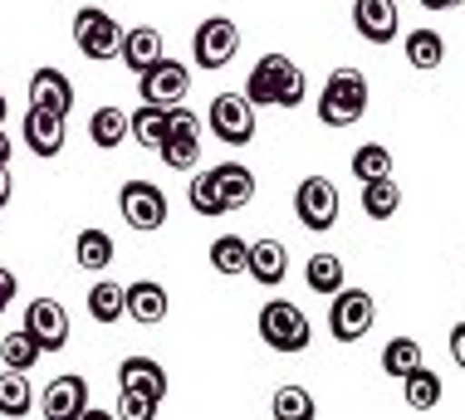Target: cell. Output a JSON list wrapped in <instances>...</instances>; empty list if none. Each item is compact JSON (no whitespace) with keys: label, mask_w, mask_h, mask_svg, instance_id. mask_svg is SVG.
<instances>
[{"label":"cell","mask_w":465,"mask_h":420,"mask_svg":"<svg viewBox=\"0 0 465 420\" xmlns=\"http://www.w3.org/2000/svg\"><path fill=\"white\" fill-rule=\"evenodd\" d=\"M74 44H79V54H89V59H118L123 30H118V20H113L108 10L84 5L79 15H74Z\"/></svg>","instance_id":"52a82bcc"},{"label":"cell","mask_w":465,"mask_h":420,"mask_svg":"<svg viewBox=\"0 0 465 420\" xmlns=\"http://www.w3.org/2000/svg\"><path fill=\"white\" fill-rule=\"evenodd\" d=\"M401 206V186L392 176H377V181H362V210L372 215V220H392Z\"/></svg>","instance_id":"d4e9b609"},{"label":"cell","mask_w":465,"mask_h":420,"mask_svg":"<svg viewBox=\"0 0 465 420\" xmlns=\"http://www.w3.org/2000/svg\"><path fill=\"white\" fill-rule=\"evenodd\" d=\"M294 220L304 230H333L338 225V186L329 176H309L294 190Z\"/></svg>","instance_id":"ba28073f"},{"label":"cell","mask_w":465,"mask_h":420,"mask_svg":"<svg viewBox=\"0 0 465 420\" xmlns=\"http://www.w3.org/2000/svg\"><path fill=\"white\" fill-rule=\"evenodd\" d=\"M411 366H421V342L417 337H392L382 347V372L387 376H407Z\"/></svg>","instance_id":"1f68e13d"},{"label":"cell","mask_w":465,"mask_h":420,"mask_svg":"<svg viewBox=\"0 0 465 420\" xmlns=\"http://www.w3.org/2000/svg\"><path fill=\"white\" fill-rule=\"evenodd\" d=\"M128 294V317L143 327H157L162 317H167V288L157 284V278H137V284L123 288Z\"/></svg>","instance_id":"e0dca14e"},{"label":"cell","mask_w":465,"mask_h":420,"mask_svg":"<svg viewBox=\"0 0 465 420\" xmlns=\"http://www.w3.org/2000/svg\"><path fill=\"white\" fill-rule=\"evenodd\" d=\"M192 210L196 215H225V206H221V190H216V181H211V171H201L196 181H192Z\"/></svg>","instance_id":"d590c367"},{"label":"cell","mask_w":465,"mask_h":420,"mask_svg":"<svg viewBox=\"0 0 465 420\" xmlns=\"http://www.w3.org/2000/svg\"><path fill=\"white\" fill-rule=\"evenodd\" d=\"M157 151H162V161H167L172 171H192L201 161V137H167Z\"/></svg>","instance_id":"e575fe53"},{"label":"cell","mask_w":465,"mask_h":420,"mask_svg":"<svg viewBox=\"0 0 465 420\" xmlns=\"http://www.w3.org/2000/svg\"><path fill=\"white\" fill-rule=\"evenodd\" d=\"M25 142H30L35 157H59L64 151V118L30 103V112H25Z\"/></svg>","instance_id":"5bb4252c"},{"label":"cell","mask_w":465,"mask_h":420,"mask_svg":"<svg viewBox=\"0 0 465 420\" xmlns=\"http://www.w3.org/2000/svg\"><path fill=\"white\" fill-rule=\"evenodd\" d=\"M186 88H192V69H186V63H177V59H167V54L137 73V98H143V103L177 108L182 98H186Z\"/></svg>","instance_id":"8992f818"},{"label":"cell","mask_w":465,"mask_h":420,"mask_svg":"<svg viewBox=\"0 0 465 420\" xmlns=\"http://www.w3.org/2000/svg\"><path fill=\"white\" fill-rule=\"evenodd\" d=\"M407 63H411V69H421V73H431V69H441V63H446V40L431 30V24H421V30L407 34Z\"/></svg>","instance_id":"44dd1931"},{"label":"cell","mask_w":465,"mask_h":420,"mask_svg":"<svg viewBox=\"0 0 465 420\" xmlns=\"http://www.w3.org/2000/svg\"><path fill=\"white\" fill-rule=\"evenodd\" d=\"M15 294H20V278L10 274V269H0V313H5L10 303H15Z\"/></svg>","instance_id":"f35d334b"},{"label":"cell","mask_w":465,"mask_h":420,"mask_svg":"<svg viewBox=\"0 0 465 420\" xmlns=\"http://www.w3.org/2000/svg\"><path fill=\"white\" fill-rule=\"evenodd\" d=\"M353 30L368 44H392L401 30L397 0H353Z\"/></svg>","instance_id":"4fadbf2b"},{"label":"cell","mask_w":465,"mask_h":420,"mask_svg":"<svg viewBox=\"0 0 465 420\" xmlns=\"http://www.w3.org/2000/svg\"><path fill=\"white\" fill-rule=\"evenodd\" d=\"M260 342L274 352H304L313 342V327L289 298H270L265 308H260Z\"/></svg>","instance_id":"3957f363"},{"label":"cell","mask_w":465,"mask_h":420,"mask_svg":"<svg viewBox=\"0 0 465 420\" xmlns=\"http://www.w3.org/2000/svg\"><path fill=\"white\" fill-rule=\"evenodd\" d=\"M304 93H309L304 69H299L294 59H284V54H265L245 79V98L255 108H299Z\"/></svg>","instance_id":"6da1fadb"},{"label":"cell","mask_w":465,"mask_h":420,"mask_svg":"<svg viewBox=\"0 0 465 420\" xmlns=\"http://www.w3.org/2000/svg\"><path fill=\"white\" fill-rule=\"evenodd\" d=\"M270 411L280 415V420H313V415H319V405H313V396H309L304 386H280V391H274Z\"/></svg>","instance_id":"836d02e7"},{"label":"cell","mask_w":465,"mask_h":420,"mask_svg":"<svg viewBox=\"0 0 465 420\" xmlns=\"http://www.w3.org/2000/svg\"><path fill=\"white\" fill-rule=\"evenodd\" d=\"M0 362L15 366V372H30L35 362H40V342H35V333H25V327H15V333L0 337Z\"/></svg>","instance_id":"4dcf8cb0"},{"label":"cell","mask_w":465,"mask_h":420,"mask_svg":"<svg viewBox=\"0 0 465 420\" xmlns=\"http://www.w3.org/2000/svg\"><path fill=\"white\" fill-rule=\"evenodd\" d=\"M118 381H123V391H137V396H147L157 405L167 396V372H162V362H153V357H128L118 366Z\"/></svg>","instance_id":"2e32d148"},{"label":"cell","mask_w":465,"mask_h":420,"mask_svg":"<svg viewBox=\"0 0 465 420\" xmlns=\"http://www.w3.org/2000/svg\"><path fill=\"white\" fill-rule=\"evenodd\" d=\"M211 181H216V190H221L225 215L245 210L250 200H255V171L241 167V161H221V167H211Z\"/></svg>","instance_id":"9a60e30c"},{"label":"cell","mask_w":465,"mask_h":420,"mask_svg":"<svg viewBox=\"0 0 465 420\" xmlns=\"http://www.w3.org/2000/svg\"><path fill=\"white\" fill-rule=\"evenodd\" d=\"M206 127L216 132V142H231V147L255 142V103L245 93H216L211 98Z\"/></svg>","instance_id":"5b68a950"},{"label":"cell","mask_w":465,"mask_h":420,"mask_svg":"<svg viewBox=\"0 0 465 420\" xmlns=\"http://www.w3.org/2000/svg\"><path fill=\"white\" fill-rule=\"evenodd\" d=\"M153 411H157V401L137 396V391H123V420H147Z\"/></svg>","instance_id":"74e56055"},{"label":"cell","mask_w":465,"mask_h":420,"mask_svg":"<svg viewBox=\"0 0 465 420\" xmlns=\"http://www.w3.org/2000/svg\"><path fill=\"white\" fill-rule=\"evenodd\" d=\"M30 405H35L30 376L5 366V376H0V415H30Z\"/></svg>","instance_id":"4316f807"},{"label":"cell","mask_w":465,"mask_h":420,"mask_svg":"<svg viewBox=\"0 0 465 420\" xmlns=\"http://www.w3.org/2000/svg\"><path fill=\"white\" fill-rule=\"evenodd\" d=\"M353 176L358 181H377V176H392V151L382 142H362L353 151Z\"/></svg>","instance_id":"d6a6232c"},{"label":"cell","mask_w":465,"mask_h":420,"mask_svg":"<svg viewBox=\"0 0 465 420\" xmlns=\"http://www.w3.org/2000/svg\"><path fill=\"white\" fill-rule=\"evenodd\" d=\"M128 122H133V137H137L143 147L157 151L162 142H167V108H162V103H143Z\"/></svg>","instance_id":"f546056e"},{"label":"cell","mask_w":465,"mask_h":420,"mask_svg":"<svg viewBox=\"0 0 465 420\" xmlns=\"http://www.w3.org/2000/svg\"><path fill=\"white\" fill-rule=\"evenodd\" d=\"M25 333H35L40 352H59L69 342V313L59 308L54 298H35L30 308H25Z\"/></svg>","instance_id":"7c38bea8"},{"label":"cell","mask_w":465,"mask_h":420,"mask_svg":"<svg viewBox=\"0 0 465 420\" xmlns=\"http://www.w3.org/2000/svg\"><path fill=\"white\" fill-rule=\"evenodd\" d=\"M426 10H456V5H465V0H421Z\"/></svg>","instance_id":"b9f144b4"},{"label":"cell","mask_w":465,"mask_h":420,"mask_svg":"<svg viewBox=\"0 0 465 420\" xmlns=\"http://www.w3.org/2000/svg\"><path fill=\"white\" fill-rule=\"evenodd\" d=\"M40 411H45L49 420H74V415L84 420V411H89V381H84L79 372L54 376V381L45 386V396H40Z\"/></svg>","instance_id":"8fae6325"},{"label":"cell","mask_w":465,"mask_h":420,"mask_svg":"<svg viewBox=\"0 0 465 420\" xmlns=\"http://www.w3.org/2000/svg\"><path fill=\"white\" fill-rule=\"evenodd\" d=\"M30 103L59 112V118H69V108H74V83H69L59 69H40V73L30 79Z\"/></svg>","instance_id":"d6986e66"},{"label":"cell","mask_w":465,"mask_h":420,"mask_svg":"<svg viewBox=\"0 0 465 420\" xmlns=\"http://www.w3.org/2000/svg\"><path fill=\"white\" fill-rule=\"evenodd\" d=\"M5 112H10V103H5V93H0V127H5Z\"/></svg>","instance_id":"ee69618b"},{"label":"cell","mask_w":465,"mask_h":420,"mask_svg":"<svg viewBox=\"0 0 465 420\" xmlns=\"http://www.w3.org/2000/svg\"><path fill=\"white\" fill-rule=\"evenodd\" d=\"M304 278H309V288L319 298H333L338 288H343V259H338V254H313Z\"/></svg>","instance_id":"83f0119b"},{"label":"cell","mask_w":465,"mask_h":420,"mask_svg":"<svg viewBox=\"0 0 465 420\" xmlns=\"http://www.w3.org/2000/svg\"><path fill=\"white\" fill-rule=\"evenodd\" d=\"M372 323H377V303L368 288H338L333 303H329V333L338 342H358V337H368L372 333Z\"/></svg>","instance_id":"277c9868"},{"label":"cell","mask_w":465,"mask_h":420,"mask_svg":"<svg viewBox=\"0 0 465 420\" xmlns=\"http://www.w3.org/2000/svg\"><path fill=\"white\" fill-rule=\"evenodd\" d=\"M450 357H456V366L465 372V323L450 327Z\"/></svg>","instance_id":"ab89813d"},{"label":"cell","mask_w":465,"mask_h":420,"mask_svg":"<svg viewBox=\"0 0 465 420\" xmlns=\"http://www.w3.org/2000/svg\"><path fill=\"white\" fill-rule=\"evenodd\" d=\"M211 269L225 274V278L245 274V269H250V245H245L241 235H221V239H211Z\"/></svg>","instance_id":"484cf974"},{"label":"cell","mask_w":465,"mask_h":420,"mask_svg":"<svg viewBox=\"0 0 465 420\" xmlns=\"http://www.w3.org/2000/svg\"><path fill=\"white\" fill-rule=\"evenodd\" d=\"M10 190H15L10 186V161H0V206H10Z\"/></svg>","instance_id":"60d3db41"},{"label":"cell","mask_w":465,"mask_h":420,"mask_svg":"<svg viewBox=\"0 0 465 420\" xmlns=\"http://www.w3.org/2000/svg\"><path fill=\"white\" fill-rule=\"evenodd\" d=\"M167 137H201V118L192 108H167Z\"/></svg>","instance_id":"8d00e7d4"},{"label":"cell","mask_w":465,"mask_h":420,"mask_svg":"<svg viewBox=\"0 0 465 420\" xmlns=\"http://www.w3.org/2000/svg\"><path fill=\"white\" fill-rule=\"evenodd\" d=\"M74 259H79V269H89V274H98V269H108L113 264V239H108V230H79V239H74Z\"/></svg>","instance_id":"cb8c5ba5"},{"label":"cell","mask_w":465,"mask_h":420,"mask_svg":"<svg viewBox=\"0 0 465 420\" xmlns=\"http://www.w3.org/2000/svg\"><path fill=\"white\" fill-rule=\"evenodd\" d=\"M118 210H123V220L143 235L167 225V196H162V186H153V181H123L118 186Z\"/></svg>","instance_id":"9c48e42d"},{"label":"cell","mask_w":465,"mask_h":420,"mask_svg":"<svg viewBox=\"0 0 465 420\" xmlns=\"http://www.w3.org/2000/svg\"><path fill=\"white\" fill-rule=\"evenodd\" d=\"M10 151H15V142H10L5 127H0V161H10Z\"/></svg>","instance_id":"7bdbcfd3"},{"label":"cell","mask_w":465,"mask_h":420,"mask_svg":"<svg viewBox=\"0 0 465 420\" xmlns=\"http://www.w3.org/2000/svg\"><path fill=\"white\" fill-rule=\"evenodd\" d=\"M255 284H265V288H280L284 284V274H289V249L280 245V239H255L250 245V269H245Z\"/></svg>","instance_id":"ac0fdd59"},{"label":"cell","mask_w":465,"mask_h":420,"mask_svg":"<svg viewBox=\"0 0 465 420\" xmlns=\"http://www.w3.org/2000/svg\"><path fill=\"white\" fill-rule=\"evenodd\" d=\"M401 381H407V405H411V411H436V405H441V396H446L441 376L426 372V362L411 366V372L401 376Z\"/></svg>","instance_id":"7402d4cb"},{"label":"cell","mask_w":465,"mask_h":420,"mask_svg":"<svg viewBox=\"0 0 465 420\" xmlns=\"http://www.w3.org/2000/svg\"><path fill=\"white\" fill-rule=\"evenodd\" d=\"M235 49H241V30H235V20L211 15L206 24H196V34H192V54H196L201 69H225V63L235 59Z\"/></svg>","instance_id":"30bf717a"},{"label":"cell","mask_w":465,"mask_h":420,"mask_svg":"<svg viewBox=\"0 0 465 420\" xmlns=\"http://www.w3.org/2000/svg\"><path fill=\"white\" fill-rule=\"evenodd\" d=\"M167 49H162V34L153 30V24H133V30H123V49H118V59L128 63L133 73H143L147 63H157Z\"/></svg>","instance_id":"ffe728a7"},{"label":"cell","mask_w":465,"mask_h":420,"mask_svg":"<svg viewBox=\"0 0 465 420\" xmlns=\"http://www.w3.org/2000/svg\"><path fill=\"white\" fill-rule=\"evenodd\" d=\"M368 73L353 69V63H343V69H333L329 79H323V93H319V122L323 127H353L362 112H368Z\"/></svg>","instance_id":"7a4b0ae2"},{"label":"cell","mask_w":465,"mask_h":420,"mask_svg":"<svg viewBox=\"0 0 465 420\" xmlns=\"http://www.w3.org/2000/svg\"><path fill=\"white\" fill-rule=\"evenodd\" d=\"M89 137H94V147H118L123 142V137H133V122H128V112H123V108H98L94 112V118H89Z\"/></svg>","instance_id":"603a6c76"},{"label":"cell","mask_w":465,"mask_h":420,"mask_svg":"<svg viewBox=\"0 0 465 420\" xmlns=\"http://www.w3.org/2000/svg\"><path fill=\"white\" fill-rule=\"evenodd\" d=\"M89 317L94 323H118V317H128V294H123L118 284H94L89 288Z\"/></svg>","instance_id":"f1b7e54d"}]
</instances>
